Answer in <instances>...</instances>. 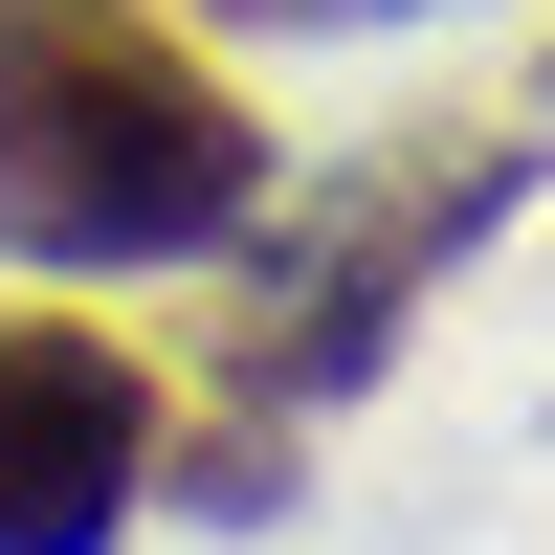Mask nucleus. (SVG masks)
<instances>
[{"mask_svg":"<svg viewBox=\"0 0 555 555\" xmlns=\"http://www.w3.org/2000/svg\"><path fill=\"white\" fill-rule=\"evenodd\" d=\"M222 23H400V0H222Z\"/></svg>","mask_w":555,"mask_h":555,"instance_id":"4","label":"nucleus"},{"mask_svg":"<svg viewBox=\"0 0 555 555\" xmlns=\"http://www.w3.org/2000/svg\"><path fill=\"white\" fill-rule=\"evenodd\" d=\"M267 222V133L178 0H0V245L133 289V267H222Z\"/></svg>","mask_w":555,"mask_h":555,"instance_id":"1","label":"nucleus"},{"mask_svg":"<svg viewBox=\"0 0 555 555\" xmlns=\"http://www.w3.org/2000/svg\"><path fill=\"white\" fill-rule=\"evenodd\" d=\"M156 489V378L89 311H0V555H112Z\"/></svg>","mask_w":555,"mask_h":555,"instance_id":"3","label":"nucleus"},{"mask_svg":"<svg viewBox=\"0 0 555 555\" xmlns=\"http://www.w3.org/2000/svg\"><path fill=\"white\" fill-rule=\"evenodd\" d=\"M489 201H512V156H423V178H378V201H334V222H289L267 245V334H245V400H334L356 356L423 311V267L444 245H489Z\"/></svg>","mask_w":555,"mask_h":555,"instance_id":"2","label":"nucleus"},{"mask_svg":"<svg viewBox=\"0 0 555 555\" xmlns=\"http://www.w3.org/2000/svg\"><path fill=\"white\" fill-rule=\"evenodd\" d=\"M533 133H555V67H533Z\"/></svg>","mask_w":555,"mask_h":555,"instance_id":"5","label":"nucleus"}]
</instances>
